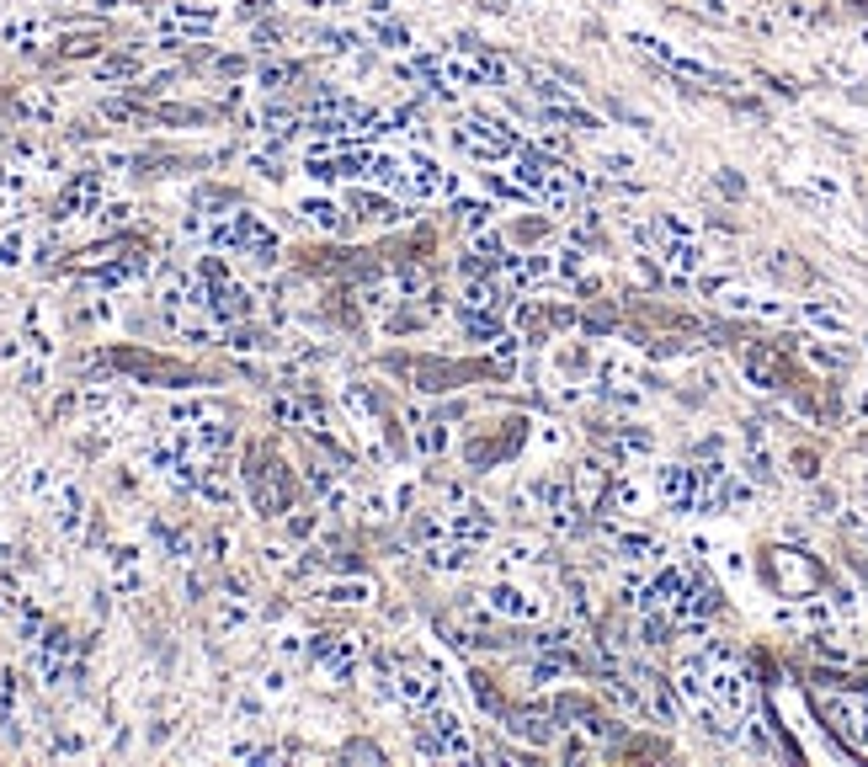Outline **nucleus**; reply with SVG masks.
<instances>
[{"label":"nucleus","instance_id":"1","mask_svg":"<svg viewBox=\"0 0 868 767\" xmlns=\"http://www.w3.org/2000/svg\"><path fill=\"white\" fill-rule=\"evenodd\" d=\"M453 150L469 155V160L496 166V160H517V155H522V133L512 128V123L474 113V118H463L459 128H453Z\"/></svg>","mask_w":868,"mask_h":767},{"label":"nucleus","instance_id":"2","mask_svg":"<svg viewBox=\"0 0 868 767\" xmlns=\"http://www.w3.org/2000/svg\"><path fill=\"white\" fill-rule=\"evenodd\" d=\"M245 485H251V501L261 517H288L293 512V474L267 453V448H251L245 459Z\"/></svg>","mask_w":868,"mask_h":767},{"label":"nucleus","instance_id":"3","mask_svg":"<svg viewBox=\"0 0 868 767\" xmlns=\"http://www.w3.org/2000/svg\"><path fill=\"white\" fill-rule=\"evenodd\" d=\"M208 245L230 251V256H251V261H272L278 256V235L256 219V214H230L208 230Z\"/></svg>","mask_w":868,"mask_h":767},{"label":"nucleus","instance_id":"4","mask_svg":"<svg viewBox=\"0 0 868 767\" xmlns=\"http://www.w3.org/2000/svg\"><path fill=\"white\" fill-rule=\"evenodd\" d=\"M197 278H203V294H208V315L214 320H224V325H240V320H251V294L234 283L230 272H224V261H203L197 267Z\"/></svg>","mask_w":868,"mask_h":767},{"label":"nucleus","instance_id":"5","mask_svg":"<svg viewBox=\"0 0 868 767\" xmlns=\"http://www.w3.org/2000/svg\"><path fill=\"white\" fill-rule=\"evenodd\" d=\"M102 197H107V177H102V171H80V177L59 192L54 224H75V219H91V214H102Z\"/></svg>","mask_w":868,"mask_h":767},{"label":"nucleus","instance_id":"6","mask_svg":"<svg viewBox=\"0 0 868 767\" xmlns=\"http://www.w3.org/2000/svg\"><path fill=\"white\" fill-rule=\"evenodd\" d=\"M767 581H772V591L778 597H805V591L820 581V571H815V560L810 554H794V549H772L767 554Z\"/></svg>","mask_w":868,"mask_h":767},{"label":"nucleus","instance_id":"7","mask_svg":"<svg viewBox=\"0 0 868 767\" xmlns=\"http://www.w3.org/2000/svg\"><path fill=\"white\" fill-rule=\"evenodd\" d=\"M309 661L331 677V682H352L357 677V661H362V645L352 635H309Z\"/></svg>","mask_w":868,"mask_h":767},{"label":"nucleus","instance_id":"8","mask_svg":"<svg viewBox=\"0 0 868 767\" xmlns=\"http://www.w3.org/2000/svg\"><path fill=\"white\" fill-rule=\"evenodd\" d=\"M485 607H490V618H517V624L544 618V597H533L527 587H517L512 576H501V581L485 587Z\"/></svg>","mask_w":868,"mask_h":767},{"label":"nucleus","instance_id":"9","mask_svg":"<svg viewBox=\"0 0 868 767\" xmlns=\"http://www.w3.org/2000/svg\"><path fill=\"white\" fill-rule=\"evenodd\" d=\"M655 490L666 501V512H698V470L693 464H661L655 470Z\"/></svg>","mask_w":868,"mask_h":767},{"label":"nucleus","instance_id":"10","mask_svg":"<svg viewBox=\"0 0 868 767\" xmlns=\"http://www.w3.org/2000/svg\"><path fill=\"white\" fill-rule=\"evenodd\" d=\"M708 699L725 704L730 714H746L752 708V677L736 661H719V666H708Z\"/></svg>","mask_w":868,"mask_h":767},{"label":"nucleus","instance_id":"11","mask_svg":"<svg viewBox=\"0 0 868 767\" xmlns=\"http://www.w3.org/2000/svg\"><path fill=\"white\" fill-rule=\"evenodd\" d=\"M507 730H512L517 741H527V746H549L554 730H560V719H554V708H544V704H522L507 714Z\"/></svg>","mask_w":868,"mask_h":767},{"label":"nucleus","instance_id":"12","mask_svg":"<svg viewBox=\"0 0 868 767\" xmlns=\"http://www.w3.org/2000/svg\"><path fill=\"white\" fill-rule=\"evenodd\" d=\"M448 538H463V543H490L496 538V512L480 507V501H463L459 512H448Z\"/></svg>","mask_w":868,"mask_h":767},{"label":"nucleus","instance_id":"13","mask_svg":"<svg viewBox=\"0 0 868 767\" xmlns=\"http://www.w3.org/2000/svg\"><path fill=\"white\" fill-rule=\"evenodd\" d=\"M421 565L437 571V576H463V571H474V543H463V538H437V543L421 549Z\"/></svg>","mask_w":868,"mask_h":767},{"label":"nucleus","instance_id":"14","mask_svg":"<svg viewBox=\"0 0 868 767\" xmlns=\"http://www.w3.org/2000/svg\"><path fill=\"white\" fill-rule=\"evenodd\" d=\"M655 251H661V261H666V272H677V278H693V272H703V261H708V251L698 245V235H661L655 240Z\"/></svg>","mask_w":868,"mask_h":767},{"label":"nucleus","instance_id":"15","mask_svg":"<svg viewBox=\"0 0 868 767\" xmlns=\"http://www.w3.org/2000/svg\"><path fill=\"white\" fill-rule=\"evenodd\" d=\"M426 725H432L443 757H474V741H469V730H463V719L453 714V708H443V704L426 708Z\"/></svg>","mask_w":868,"mask_h":767},{"label":"nucleus","instance_id":"16","mask_svg":"<svg viewBox=\"0 0 868 767\" xmlns=\"http://www.w3.org/2000/svg\"><path fill=\"white\" fill-rule=\"evenodd\" d=\"M49 507H54V523H59L64 538H80V533H86V496H80V485L59 479L54 496H49Z\"/></svg>","mask_w":868,"mask_h":767},{"label":"nucleus","instance_id":"17","mask_svg":"<svg viewBox=\"0 0 868 767\" xmlns=\"http://www.w3.org/2000/svg\"><path fill=\"white\" fill-rule=\"evenodd\" d=\"M107 565H113V587L123 591V597L144 591V565H139V549H133V543H117V549H107Z\"/></svg>","mask_w":868,"mask_h":767},{"label":"nucleus","instance_id":"18","mask_svg":"<svg viewBox=\"0 0 868 767\" xmlns=\"http://www.w3.org/2000/svg\"><path fill=\"white\" fill-rule=\"evenodd\" d=\"M571 490H576V507H580V512L602 507V490H608V470H602L597 459H580L576 474H571Z\"/></svg>","mask_w":868,"mask_h":767},{"label":"nucleus","instance_id":"19","mask_svg":"<svg viewBox=\"0 0 868 767\" xmlns=\"http://www.w3.org/2000/svg\"><path fill=\"white\" fill-rule=\"evenodd\" d=\"M799 320L815 325V331H826V336H847V315H842L836 298H805V304H799Z\"/></svg>","mask_w":868,"mask_h":767},{"label":"nucleus","instance_id":"20","mask_svg":"<svg viewBox=\"0 0 868 767\" xmlns=\"http://www.w3.org/2000/svg\"><path fill=\"white\" fill-rule=\"evenodd\" d=\"M320 602H336V607L373 602V581H368V576H336V581H320Z\"/></svg>","mask_w":868,"mask_h":767},{"label":"nucleus","instance_id":"21","mask_svg":"<svg viewBox=\"0 0 868 767\" xmlns=\"http://www.w3.org/2000/svg\"><path fill=\"white\" fill-rule=\"evenodd\" d=\"M197 496H203L208 507H230V470H224L219 459H203V470H197Z\"/></svg>","mask_w":868,"mask_h":767},{"label":"nucleus","instance_id":"22","mask_svg":"<svg viewBox=\"0 0 868 767\" xmlns=\"http://www.w3.org/2000/svg\"><path fill=\"white\" fill-rule=\"evenodd\" d=\"M746 379H752L756 389H778V384H783V362L767 352V347H752V352H746Z\"/></svg>","mask_w":868,"mask_h":767},{"label":"nucleus","instance_id":"23","mask_svg":"<svg viewBox=\"0 0 868 767\" xmlns=\"http://www.w3.org/2000/svg\"><path fill=\"white\" fill-rule=\"evenodd\" d=\"M410 421H416V448H421L426 459H443L448 443H453V426H448V421H421V415H410Z\"/></svg>","mask_w":868,"mask_h":767},{"label":"nucleus","instance_id":"24","mask_svg":"<svg viewBox=\"0 0 868 767\" xmlns=\"http://www.w3.org/2000/svg\"><path fill=\"white\" fill-rule=\"evenodd\" d=\"M810 655H820V661H831V666H853L858 655H853V645H842V635L826 624V629H810Z\"/></svg>","mask_w":868,"mask_h":767},{"label":"nucleus","instance_id":"25","mask_svg":"<svg viewBox=\"0 0 868 767\" xmlns=\"http://www.w3.org/2000/svg\"><path fill=\"white\" fill-rule=\"evenodd\" d=\"M352 208H357V219H368V224H395V219H406L384 192H357V197H352Z\"/></svg>","mask_w":868,"mask_h":767},{"label":"nucleus","instance_id":"26","mask_svg":"<svg viewBox=\"0 0 868 767\" xmlns=\"http://www.w3.org/2000/svg\"><path fill=\"white\" fill-rule=\"evenodd\" d=\"M453 214H459V224L469 235H480V230L496 224V203H485V197H463V203H453Z\"/></svg>","mask_w":868,"mask_h":767},{"label":"nucleus","instance_id":"27","mask_svg":"<svg viewBox=\"0 0 868 767\" xmlns=\"http://www.w3.org/2000/svg\"><path fill=\"white\" fill-rule=\"evenodd\" d=\"M298 214H304L309 224H320L325 235H342V230H347V219H342V208H336L331 197H309V203H304Z\"/></svg>","mask_w":868,"mask_h":767},{"label":"nucleus","instance_id":"28","mask_svg":"<svg viewBox=\"0 0 868 767\" xmlns=\"http://www.w3.org/2000/svg\"><path fill=\"white\" fill-rule=\"evenodd\" d=\"M150 538H155L171 560H192V533L171 528V523H150Z\"/></svg>","mask_w":868,"mask_h":767},{"label":"nucleus","instance_id":"29","mask_svg":"<svg viewBox=\"0 0 868 767\" xmlns=\"http://www.w3.org/2000/svg\"><path fill=\"white\" fill-rule=\"evenodd\" d=\"M613 549H618L629 565H639V560H650V554H655V538H650V533H639V528H629V533H613Z\"/></svg>","mask_w":868,"mask_h":767},{"label":"nucleus","instance_id":"30","mask_svg":"<svg viewBox=\"0 0 868 767\" xmlns=\"http://www.w3.org/2000/svg\"><path fill=\"white\" fill-rule=\"evenodd\" d=\"M608 507H613V512H639V507H644V485H639V479H629V474H624V479H613V490H608Z\"/></svg>","mask_w":868,"mask_h":767},{"label":"nucleus","instance_id":"31","mask_svg":"<svg viewBox=\"0 0 868 767\" xmlns=\"http://www.w3.org/2000/svg\"><path fill=\"white\" fill-rule=\"evenodd\" d=\"M16 113H22V118H27V123H38V128H43V123H54V118H59L54 96H43V91H27V96L16 102Z\"/></svg>","mask_w":868,"mask_h":767},{"label":"nucleus","instance_id":"32","mask_svg":"<svg viewBox=\"0 0 868 767\" xmlns=\"http://www.w3.org/2000/svg\"><path fill=\"white\" fill-rule=\"evenodd\" d=\"M580 272H586V245L554 251V278H560V283H580Z\"/></svg>","mask_w":868,"mask_h":767},{"label":"nucleus","instance_id":"33","mask_svg":"<svg viewBox=\"0 0 868 767\" xmlns=\"http://www.w3.org/2000/svg\"><path fill=\"white\" fill-rule=\"evenodd\" d=\"M22 261H27V230L11 224V230L0 235V272H5V267H22Z\"/></svg>","mask_w":868,"mask_h":767},{"label":"nucleus","instance_id":"34","mask_svg":"<svg viewBox=\"0 0 868 767\" xmlns=\"http://www.w3.org/2000/svg\"><path fill=\"white\" fill-rule=\"evenodd\" d=\"M618 453H624V459H644V453H655V437H650L644 426H624V432H618Z\"/></svg>","mask_w":868,"mask_h":767},{"label":"nucleus","instance_id":"35","mask_svg":"<svg viewBox=\"0 0 868 767\" xmlns=\"http://www.w3.org/2000/svg\"><path fill=\"white\" fill-rule=\"evenodd\" d=\"M527 565H538L533 543H507V554H501V576H517V571H527Z\"/></svg>","mask_w":868,"mask_h":767},{"label":"nucleus","instance_id":"36","mask_svg":"<svg viewBox=\"0 0 868 767\" xmlns=\"http://www.w3.org/2000/svg\"><path fill=\"white\" fill-rule=\"evenodd\" d=\"M772 11H778L783 22H815V16H820L815 0H772Z\"/></svg>","mask_w":868,"mask_h":767},{"label":"nucleus","instance_id":"37","mask_svg":"<svg viewBox=\"0 0 868 767\" xmlns=\"http://www.w3.org/2000/svg\"><path fill=\"white\" fill-rule=\"evenodd\" d=\"M805 187H810L820 203H842V181L826 177V171H810V177H805Z\"/></svg>","mask_w":868,"mask_h":767},{"label":"nucleus","instance_id":"38","mask_svg":"<svg viewBox=\"0 0 868 767\" xmlns=\"http://www.w3.org/2000/svg\"><path fill=\"white\" fill-rule=\"evenodd\" d=\"M469 688H474V699H480L485 714H501V693L490 688V677H485V671H474V677H469Z\"/></svg>","mask_w":868,"mask_h":767},{"label":"nucleus","instance_id":"39","mask_svg":"<svg viewBox=\"0 0 868 767\" xmlns=\"http://www.w3.org/2000/svg\"><path fill=\"white\" fill-rule=\"evenodd\" d=\"M251 624V607L240 602V597H230L224 607H219V629H245Z\"/></svg>","mask_w":868,"mask_h":767},{"label":"nucleus","instance_id":"40","mask_svg":"<svg viewBox=\"0 0 868 767\" xmlns=\"http://www.w3.org/2000/svg\"><path fill=\"white\" fill-rule=\"evenodd\" d=\"M107 230H123L128 219H133V203H102V214H96Z\"/></svg>","mask_w":868,"mask_h":767},{"label":"nucleus","instance_id":"41","mask_svg":"<svg viewBox=\"0 0 868 767\" xmlns=\"http://www.w3.org/2000/svg\"><path fill=\"white\" fill-rule=\"evenodd\" d=\"M826 597H831V607H836V618H858V591L836 587V591H826Z\"/></svg>","mask_w":868,"mask_h":767},{"label":"nucleus","instance_id":"42","mask_svg":"<svg viewBox=\"0 0 868 767\" xmlns=\"http://www.w3.org/2000/svg\"><path fill=\"white\" fill-rule=\"evenodd\" d=\"M293 75H298L293 64H267V69H261V86H267V91H283Z\"/></svg>","mask_w":868,"mask_h":767},{"label":"nucleus","instance_id":"43","mask_svg":"<svg viewBox=\"0 0 868 767\" xmlns=\"http://www.w3.org/2000/svg\"><path fill=\"white\" fill-rule=\"evenodd\" d=\"M96 75H102V80H133V75H139V64H133V59H107Z\"/></svg>","mask_w":868,"mask_h":767},{"label":"nucleus","instance_id":"44","mask_svg":"<svg viewBox=\"0 0 868 767\" xmlns=\"http://www.w3.org/2000/svg\"><path fill=\"white\" fill-rule=\"evenodd\" d=\"M315 523H320L315 512H288V538H309V533H315Z\"/></svg>","mask_w":868,"mask_h":767},{"label":"nucleus","instance_id":"45","mask_svg":"<svg viewBox=\"0 0 868 767\" xmlns=\"http://www.w3.org/2000/svg\"><path fill=\"white\" fill-rule=\"evenodd\" d=\"M602 166H608V171H618V177H629V171H635V155H624V150H608V155H602Z\"/></svg>","mask_w":868,"mask_h":767},{"label":"nucleus","instance_id":"46","mask_svg":"<svg viewBox=\"0 0 868 767\" xmlns=\"http://www.w3.org/2000/svg\"><path fill=\"white\" fill-rule=\"evenodd\" d=\"M379 38H384V49H410V32L406 27H373Z\"/></svg>","mask_w":868,"mask_h":767},{"label":"nucleus","instance_id":"47","mask_svg":"<svg viewBox=\"0 0 868 767\" xmlns=\"http://www.w3.org/2000/svg\"><path fill=\"white\" fill-rule=\"evenodd\" d=\"M847 533H853V538L868 549V517H863V512H847Z\"/></svg>","mask_w":868,"mask_h":767},{"label":"nucleus","instance_id":"48","mask_svg":"<svg viewBox=\"0 0 868 767\" xmlns=\"http://www.w3.org/2000/svg\"><path fill=\"white\" fill-rule=\"evenodd\" d=\"M283 688H288V671H267V677H261V693H272V699H278Z\"/></svg>","mask_w":868,"mask_h":767},{"label":"nucleus","instance_id":"49","mask_svg":"<svg viewBox=\"0 0 868 767\" xmlns=\"http://www.w3.org/2000/svg\"><path fill=\"white\" fill-rule=\"evenodd\" d=\"M794 474H799V479H815V453H794Z\"/></svg>","mask_w":868,"mask_h":767},{"label":"nucleus","instance_id":"50","mask_svg":"<svg viewBox=\"0 0 868 767\" xmlns=\"http://www.w3.org/2000/svg\"><path fill=\"white\" fill-rule=\"evenodd\" d=\"M853 421H858V426L868 421V384L858 389V400H853Z\"/></svg>","mask_w":868,"mask_h":767},{"label":"nucleus","instance_id":"51","mask_svg":"<svg viewBox=\"0 0 868 767\" xmlns=\"http://www.w3.org/2000/svg\"><path fill=\"white\" fill-rule=\"evenodd\" d=\"M298 650H304V640H298V635H283V640H278V655H298Z\"/></svg>","mask_w":868,"mask_h":767},{"label":"nucleus","instance_id":"52","mask_svg":"<svg viewBox=\"0 0 868 767\" xmlns=\"http://www.w3.org/2000/svg\"><path fill=\"white\" fill-rule=\"evenodd\" d=\"M719 560H725V571H730V576H741V571H746V565H741V554H736V549H725V554H719Z\"/></svg>","mask_w":868,"mask_h":767},{"label":"nucleus","instance_id":"53","mask_svg":"<svg viewBox=\"0 0 868 767\" xmlns=\"http://www.w3.org/2000/svg\"><path fill=\"white\" fill-rule=\"evenodd\" d=\"M5 554H11V549H5V538H0V560H5Z\"/></svg>","mask_w":868,"mask_h":767}]
</instances>
